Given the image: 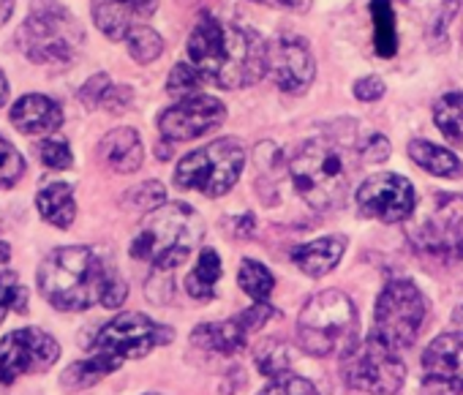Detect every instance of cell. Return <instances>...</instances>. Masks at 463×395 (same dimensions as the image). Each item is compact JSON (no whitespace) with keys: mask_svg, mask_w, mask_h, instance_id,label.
Instances as JSON below:
<instances>
[{"mask_svg":"<svg viewBox=\"0 0 463 395\" xmlns=\"http://www.w3.org/2000/svg\"><path fill=\"white\" fill-rule=\"evenodd\" d=\"M39 292L58 311H85L93 306L120 308L128 287L93 249L69 246L42 262Z\"/></svg>","mask_w":463,"mask_h":395,"instance_id":"7a4b0ae2","label":"cell"},{"mask_svg":"<svg viewBox=\"0 0 463 395\" xmlns=\"http://www.w3.org/2000/svg\"><path fill=\"white\" fill-rule=\"evenodd\" d=\"M9 257H12V249H9V243L0 240V262H9Z\"/></svg>","mask_w":463,"mask_h":395,"instance_id":"f6af8a7d","label":"cell"},{"mask_svg":"<svg viewBox=\"0 0 463 395\" xmlns=\"http://www.w3.org/2000/svg\"><path fill=\"white\" fill-rule=\"evenodd\" d=\"M12 123L23 134H50V131H58L63 126V112L50 96L31 93V96H23L14 104Z\"/></svg>","mask_w":463,"mask_h":395,"instance_id":"d6986e66","label":"cell"},{"mask_svg":"<svg viewBox=\"0 0 463 395\" xmlns=\"http://www.w3.org/2000/svg\"><path fill=\"white\" fill-rule=\"evenodd\" d=\"M433 123L447 142L463 147V93H447L433 107Z\"/></svg>","mask_w":463,"mask_h":395,"instance_id":"484cf974","label":"cell"},{"mask_svg":"<svg viewBox=\"0 0 463 395\" xmlns=\"http://www.w3.org/2000/svg\"><path fill=\"white\" fill-rule=\"evenodd\" d=\"M360 155L335 136H314L289 158V174L303 200L317 211H338L346 205Z\"/></svg>","mask_w":463,"mask_h":395,"instance_id":"3957f363","label":"cell"},{"mask_svg":"<svg viewBox=\"0 0 463 395\" xmlns=\"http://www.w3.org/2000/svg\"><path fill=\"white\" fill-rule=\"evenodd\" d=\"M346 251V238L344 235H327L311 243H303L298 249H292V262L311 278H322L327 276L344 257Z\"/></svg>","mask_w":463,"mask_h":395,"instance_id":"ffe728a7","label":"cell"},{"mask_svg":"<svg viewBox=\"0 0 463 395\" xmlns=\"http://www.w3.org/2000/svg\"><path fill=\"white\" fill-rule=\"evenodd\" d=\"M455 322H460V324H463V306H460V308L455 311Z\"/></svg>","mask_w":463,"mask_h":395,"instance_id":"bcb514c9","label":"cell"},{"mask_svg":"<svg viewBox=\"0 0 463 395\" xmlns=\"http://www.w3.org/2000/svg\"><path fill=\"white\" fill-rule=\"evenodd\" d=\"M118 368H120V365H118L115 360L101 357V354H90L88 360L69 365V368L63 371V376H61V384L69 387V390H82V387L96 384L101 376H107V373H112V371H118Z\"/></svg>","mask_w":463,"mask_h":395,"instance_id":"4316f807","label":"cell"},{"mask_svg":"<svg viewBox=\"0 0 463 395\" xmlns=\"http://www.w3.org/2000/svg\"><path fill=\"white\" fill-rule=\"evenodd\" d=\"M409 158L420 169H425L428 174H436V177H460L463 174V164L455 153H449L433 142H425V139L409 142Z\"/></svg>","mask_w":463,"mask_h":395,"instance_id":"603a6c76","label":"cell"},{"mask_svg":"<svg viewBox=\"0 0 463 395\" xmlns=\"http://www.w3.org/2000/svg\"><path fill=\"white\" fill-rule=\"evenodd\" d=\"M36 211L39 216L58 227V230H69L77 219V202H74V191L66 183H50L36 193Z\"/></svg>","mask_w":463,"mask_h":395,"instance_id":"7402d4cb","label":"cell"},{"mask_svg":"<svg viewBox=\"0 0 463 395\" xmlns=\"http://www.w3.org/2000/svg\"><path fill=\"white\" fill-rule=\"evenodd\" d=\"M458 9H460V0H447V4L441 6V14L436 17V23H433V28H430V39L436 42H444V33H447V25H449V20L458 14Z\"/></svg>","mask_w":463,"mask_h":395,"instance_id":"ab89813d","label":"cell"},{"mask_svg":"<svg viewBox=\"0 0 463 395\" xmlns=\"http://www.w3.org/2000/svg\"><path fill=\"white\" fill-rule=\"evenodd\" d=\"M357 208L368 219H379L384 224L406 221L417 211L414 185L401 174H373L357 188Z\"/></svg>","mask_w":463,"mask_h":395,"instance_id":"4fadbf2b","label":"cell"},{"mask_svg":"<svg viewBox=\"0 0 463 395\" xmlns=\"http://www.w3.org/2000/svg\"><path fill=\"white\" fill-rule=\"evenodd\" d=\"M6 96H9V82H6V74L0 71V104L6 101Z\"/></svg>","mask_w":463,"mask_h":395,"instance_id":"ee69618b","label":"cell"},{"mask_svg":"<svg viewBox=\"0 0 463 395\" xmlns=\"http://www.w3.org/2000/svg\"><path fill=\"white\" fill-rule=\"evenodd\" d=\"M360 153H365V155H363L365 161L382 164V161H387V158H390V142H387L382 134H373V136H368V142L363 145V150H360Z\"/></svg>","mask_w":463,"mask_h":395,"instance_id":"f35d334b","label":"cell"},{"mask_svg":"<svg viewBox=\"0 0 463 395\" xmlns=\"http://www.w3.org/2000/svg\"><path fill=\"white\" fill-rule=\"evenodd\" d=\"M204 74L194 66V63H177L169 74V82H166V90L169 96H177V99H191V96H199L202 85H204Z\"/></svg>","mask_w":463,"mask_h":395,"instance_id":"4dcf8cb0","label":"cell"},{"mask_svg":"<svg viewBox=\"0 0 463 395\" xmlns=\"http://www.w3.org/2000/svg\"><path fill=\"white\" fill-rule=\"evenodd\" d=\"M158 0H93V23L107 39H126L134 28L145 25L156 12Z\"/></svg>","mask_w":463,"mask_h":395,"instance_id":"e0dca14e","label":"cell"},{"mask_svg":"<svg viewBox=\"0 0 463 395\" xmlns=\"http://www.w3.org/2000/svg\"><path fill=\"white\" fill-rule=\"evenodd\" d=\"M373 17V50L379 58H392L398 52V31H395V12L390 0H371Z\"/></svg>","mask_w":463,"mask_h":395,"instance_id":"d4e9b609","label":"cell"},{"mask_svg":"<svg viewBox=\"0 0 463 395\" xmlns=\"http://www.w3.org/2000/svg\"><path fill=\"white\" fill-rule=\"evenodd\" d=\"M254 322L249 316V311L232 316L226 322H207V324H199L194 327L191 333V343L199 346V349H207V352H218V354H232L246 346L249 341V333H254Z\"/></svg>","mask_w":463,"mask_h":395,"instance_id":"ac0fdd59","label":"cell"},{"mask_svg":"<svg viewBox=\"0 0 463 395\" xmlns=\"http://www.w3.org/2000/svg\"><path fill=\"white\" fill-rule=\"evenodd\" d=\"M172 341V330L164 324H156L150 316L139 314V311H128L115 316L112 322H107L96 338H93V354L109 357L118 365L123 360H137L145 357L150 349L169 343Z\"/></svg>","mask_w":463,"mask_h":395,"instance_id":"8fae6325","label":"cell"},{"mask_svg":"<svg viewBox=\"0 0 463 395\" xmlns=\"http://www.w3.org/2000/svg\"><path fill=\"white\" fill-rule=\"evenodd\" d=\"M126 44H128V55H131L137 63H142V66L153 63V61L161 58V52H164V39H161L153 28H147V25L134 28V31L126 36Z\"/></svg>","mask_w":463,"mask_h":395,"instance_id":"f546056e","label":"cell"},{"mask_svg":"<svg viewBox=\"0 0 463 395\" xmlns=\"http://www.w3.org/2000/svg\"><path fill=\"white\" fill-rule=\"evenodd\" d=\"M226 120V107L215 96H191L180 99L158 118V128L172 142H188L202 134L221 128Z\"/></svg>","mask_w":463,"mask_h":395,"instance_id":"9a60e30c","label":"cell"},{"mask_svg":"<svg viewBox=\"0 0 463 395\" xmlns=\"http://www.w3.org/2000/svg\"><path fill=\"white\" fill-rule=\"evenodd\" d=\"M260 395H319V392H317V387L308 379L284 373V376L273 379Z\"/></svg>","mask_w":463,"mask_h":395,"instance_id":"d590c367","label":"cell"},{"mask_svg":"<svg viewBox=\"0 0 463 395\" xmlns=\"http://www.w3.org/2000/svg\"><path fill=\"white\" fill-rule=\"evenodd\" d=\"M257 4H265V6H276V9H292V12H300L308 6V0H257Z\"/></svg>","mask_w":463,"mask_h":395,"instance_id":"b9f144b4","label":"cell"},{"mask_svg":"<svg viewBox=\"0 0 463 395\" xmlns=\"http://www.w3.org/2000/svg\"><path fill=\"white\" fill-rule=\"evenodd\" d=\"M238 281H241V289H243L251 300H257V303L268 300L270 292L276 289L273 273H270L265 265H260L257 259H243L241 273H238Z\"/></svg>","mask_w":463,"mask_h":395,"instance_id":"f1b7e54d","label":"cell"},{"mask_svg":"<svg viewBox=\"0 0 463 395\" xmlns=\"http://www.w3.org/2000/svg\"><path fill=\"white\" fill-rule=\"evenodd\" d=\"M188 58L207 82L238 90L268 74V44L246 25L202 14L188 36Z\"/></svg>","mask_w":463,"mask_h":395,"instance_id":"6da1fadb","label":"cell"},{"mask_svg":"<svg viewBox=\"0 0 463 395\" xmlns=\"http://www.w3.org/2000/svg\"><path fill=\"white\" fill-rule=\"evenodd\" d=\"M109 77L107 74H96V77H90L88 82H85V88L80 90V99H82V104L85 107H99V104H104V96L109 93Z\"/></svg>","mask_w":463,"mask_h":395,"instance_id":"8d00e7d4","label":"cell"},{"mask_svg":"<svg viewBox=\"0 0 463 395\" xmlns=\"http://www.w3.org/2000/svg\"><path fill=\"white\" fill-rule=\"evenodd\" d=\"M300 346L314 357L346 354L357 346V308L354 303L338 292L327 289L314 295L298 319Z\"/></svg>","mask_w":463,"mask_h":395,"instance_id":"5b68a950","label":"cell"},{"mask_svg":"<svg viewBox=\"0 0 463 395\" xmlns=\"http://www.w3.org/2000/svg\"><path fill=\"white\" fill-rule=\"evenodd\" d=\"M218 278H221V259L213 249H204L199 254L194 270L185 276V292L194 300H213Z\"/></svg>","mask_w":463,"mask_h":395,"instance_id":"cb8c5ba5","label":"cell"},{"mask_svg":"<svg viewBox=\"0 0 463 395\" xmlns=\"http://www.w3.org/2000/svg\"><path fill=\"white\" fill-rule=\"evenodd\" d=\"M164 185L161 183H156V180H147V183H142V185H137V188H131L128 193H126V200H123V205L126 208H134V211H156V208H161L164 205Z\"/></svg>","mask_w":463,"mask_h":395,"instance_id":"836d02e7","label":"cell"},{"mask_svg":"<svg viewBox=\"0 0 463 395\" xmlns=\"http://www.w3.org/2000/svg\"><path fill=\"white\" fill-rule=\"evenodd\" d=\"M36 153L44 161V166H50V169H69L71 166V147L66 145V139L50 136V139L39 142Z\"/></svg>","mask_w":463,"mask_h":395,"instance_id":"e575fe53","label":"cell"},{"mask_svg":"<svg viewBox=\"0 0 463 395\" xmlns=\"http://www.w3.org/2000/svg\"><path fill=\"white\" fill-rule=\"evenodd\" d=\"M25 172V161L20 150L0 134V188H12Z\"/></svg>","mask_w":463,"mask_h":395,"instance_id":"d6a6232c","label":"cell"},{"mask_svg":"<svg viewBox=\"0 0 463 395\" xmlns=\"http://www.w3.org/2000/svg\"><path fill=\"white\" fill-rule=\"evenodd\" d=\"M268 74L273 82L292 96H300L311 88L317 77V63L308 42L300 36H279L268 44Z\"/></svg>","mask_w":463,"mask_h":395,"instance_id":"2e32d148","label":"cell"},{"mask_svg":"<svg viewBox=\"0 0 463 395\" xmlns=\"http://www.w3.org/2000/svg\"><path fill=\"white\" fill-rule=\"evenodd\" d=\"M12 311L25 314L28 311V289L20 284L14 273H0V322Z\"/></svg>","mask_w":463,"mask_h":395,"instance_id":"1f68e13d","label":"cell"},{"mask_svg":"<svg viewBox=\"0 0 463 395\" xmlns=\"http://www.w3.org/2000/svg\"><path fill=\"white\" fill-rule=\"evenodd\" d=\"M422 395H463V333L439 335L425 349Z\"/></svg>","mask_w":463,"mask_h":395,"instance_id":"5bb4252c","label":"cell"},{"mask_svg":"<svg viewBox=\"0 0 463 395\" xmlns=\"http://www.w3.org/2000/svg\"><path fill=\"white\" fill-rule=\"evenodd\" d=\"M246 164V150L238 139H215L185 158H180L175 183L185 191H199L204 196H221L238 183Z\"/></svg>","mask_w":463,"mask_h":395,"instance_id":"8992f818","label":"cell"},{"mask_svg":"<svg viewBox=\"0 0 463 395\" xmlns=\"http://www.w3.org/2000/svg\"><path fill=\"white\" fill-rule=\"evenodd\" d=\"M82 42V28L61 6L36 9L20 28L17 44L33 63H71Z\"/></svg>","mask_w":463,"mask_h":395,"instance_id":"ba28073f","label":"cell"},{"mask_svg":"<svg viewBox=\"0 0 463 395\" xmlns=\"http://www.w3.org/2000/svg\"><path fill=\"white\" fill-rule=\"evenodd\" d=\"M425 322V297L411 281H390L376 300L371 338L390 349L414 346Z\"/></svg>","mask_w":463,"mask_h":395,"instance_id":"9c48e42d","label":"cell"},{"mask_svg":"<svg viewBox=\"0 0 463 395\" xmlns=\"http://www.w3.org/2000/svg\"><path fill=\"white\" fill-rule=\"evenodd\" d=\"M61 343L42 327H23L0 341V384H12L25 373H39L55 365Z\"/></svg>","mask_w":463,"mask_h":395,"instance_id":"7c38bea8","label":"cell"},{"mask_svg":"<svg viewBox=\"0 0 463 395\" xmlns=\"http://www.w3.org/2000/svg\"><path fill=\"white\" fill-rule=\"evenodd\" d=\"M99 153H101V161L115 169V172H137L142 166V158H145V150H142V139L134 128H115L109 131L101 145H99Z\"/></svg>","mask_w":463,"mask_h":395,"instance_id":"44dd1931","label":"cell"},{"mask_svg":"<svg viewBox=\"0 0 463 395\" xmlns=\"http://www.w3.org/2000/svg\"><path fill=\"white\" fill-rule=\"evenodd\" d=\"M344 379L360 392L395 395L406 381V365L398 360L395 349L368 335L363 346H354L344 354Z\"/></svg>","mask_w":463,"mask_h":395,"instance_id":"30bf717a","label":"cell"},{"mask_svg":"<svg viewBox=\"0 0 463 395\" xmlns=\"http://www.w3.org/2000/svg\"><path fill=\"white\" fill-rule=\"evenodd\" d=\"M14 14V0H0V25H6Z\"/></svg>","mask_w":463,"mask_h":395,"instance_id":"7bdbcfd3","label":"cell"},{"mask_svg":"<svg viewBox=\"0 0 463 395\" xmlns=\"http://www.w3.org/2000/svg\"><path fill=\"white\" fill-rule=\"evenodd\" d=\"M202 235V216L183 202H169L147 213L131 243V257L139 262H150L156 270L166 273L188 259Z\"/></svg>","mask_w":463,"mask_h":395,"instance_id":"277c9868","label":"cell"},{"mask_svg":"<svg viewBox=\"0 0 463 395\" xmlns=\"http://www.w3.org/2000/svg\"><path fill=\"white\" fill-rule=\"evenodd\" d=\"M354 96L360 101H379L384 96V82L379 77H363L354 82Z\"/></svg>","mask_w":463,"mask_h":395,"instance_id":"74e56055","label":"cell"},{"mask_svg":"<svg viewBox=\"0 0 463 395\" xmlns=\"http://www.w3.org/2000/svg\"><path fill=\"white\" fill-rule=\"evenodd\" d=\"M131 104V88L120 85V88H109V93L104 96V107L109 112H123Z\"/></svg>","mask_w":463,"mask_h":395,"instance_id":"60d3db41","label":"cell"},{"mask_svg":"<svg viewBox=\"0 0 463 395\" xmlns=\"http://www.w3.org/2000/svg\"><path fill=\"white\" fill-rule=\"evenodd\" d=\"M254 362H257V368H260L262 376L279 379V376L289 373L292 354H289V346L287 343H281L276 338H268V341H262L254 349Z\"/></svg>","mask_w":463,"mask_h":395,"instance_id":"83f0119b","label":"cell"},{"mask_svg":"<svg viewBox=\"0 0 463 395\" xmlns=\"http://www.w3.org/2000/svg\"><path fill=\"white\" fill-rule=\"evenodd\" d=\"M411 246L439 262L463 259V196L460 193H433L428 211L409 224Z\"/></svg>","mask_w":463,"mask_h":395,"instance_id":"52a82bcc","label":"cell"}]
</instances>
